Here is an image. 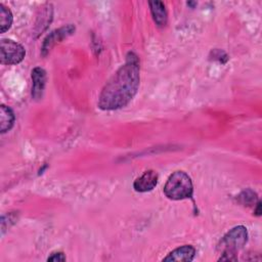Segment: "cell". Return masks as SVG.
<instances>
[{"instance_id":"6da1fadb","label":"cell","mask_w":262,"mask_h":262,"mask_svg":"<svg viewBox=\"0 0 262 262\" xmlns=\"http://www.w3.org/2000/svg\"><path fill=\"white\" fill-rule=\"evenodd\" d=\"M139 83V60L134 52H129L125 63L102 88L98 97V107L103 111H114L126 106L137 93Z\"/></svg>"},{"instance_id":"52a82bcc","label":"cell","mask_w":262,"mask_h":262,"mask_svg":"<svg viewBox=\"0 0 262 262\" xmlns=\"http://www.w3.org/2000/svg\"><path fill=\"white\" fill-rule=\"evenodd\" d=\"M32 97L36 100L40 99L43 95V91L46 84V72L40 67H36L32 71Z\"/></svg>"},{"instance_id":"5b68a950","label":"cell","mask_w":262,"mask_h":262,"mask_svg":"<svg viewBox=\"0 0 262 262\" xmlns=\"http://www.w3.org/2000/svg\"><path fill=\"white\" fill-rule=\"evenodd\" d=\"M75 27L73 25H68L66 27L59 28L58 30H55L51 32L44 40L43 46H42V54L46 55L50 49L59 41H61L63 38L68 37L72 33H74Z\"/></svg>"},{"instance_id":"9c48e42d","label":"cell","mask_w":262,"mask_h":262,"mask_svg":"<svg viewBox=\"0 0 262 262\" xmlns=\"http://www.w3.org/2000/svg\"><path fill=\"white\" fill-rule=\"evenodd\" d=\"M148 5H149L150 12L155 23L159 27H164L167 24V19H168L167 10L165 8L164 3L161 1H150L148 2Z\"/></svg>"},{"instance_id":"7a4b0ae2","label":"cell","mask_w":262,"mask_h":262,"mask_svg":"<svg viewBox=\"0 0 262 262\" xmlns=\"http://www.w3.org/2000/svg\"><path fill=\"white\" fill-rule=\"evenodd\" d=\"M248 241L247 228L243 225H238L230 229L221 239L219 248L222 251V255L219 261H235L236 252H238Z\"/></svg>"},{"instance_id":"5bb4252c","label":"cell","mask_w":262,"mask_h":262,"mask_svg":"<svg viewBox=\"0 0 262 262\" xmlns=\"http://www.w3.org/2000/svg\"><path fill=\"white\" fill-rule=\"evenodd\" d=\"M257 207H256V210H255V213H256V215H260L261 214V202H259L258 201V203H257V205H256Z\"/></svg>"},{"instance_id":"7c38bea8","label":"cell","mask_w":262,"mask_h":262,"mask_svg":"<svg viewBox=\"0 0 262 262\" xmlns=\"http://www.w3.org/2000/svg\"><path fill=\"white\" fill-rule=\"evenodd\" d=\"M237 200L244 206H253L257 202V194L252 189H246L237 196Z\"/></svg>"},{"instance_id":"8fae6325","label":"cell","mask_w":262,"mask_h":262,"mask_svg":"<svg viewBox=\"0 0 262 262\" xmlns=\"http://www.w3.org/2000/svg\"><path fill=\"white\" fill-rule=\"evenodd\" d=\"M13 16L9 8L0 4V32L5 33L12 25Z\"/></svg>"},{"instance_id":"30bf717a","label":"cell","mask_w":262,"mask_h":262,"mask_svg":"<svg viewBox=\"0 0 262 262\" xmlns=\"http://www.w3.org/2000/svg\"><path fill=\"white\" fill-rule=\"evenodd\" d=\"M14 114L12 110L4 104L0 106V131L1 133H5L9 131L14 124Z\"/></svg>"},{"instance_id":"ba28073f","label":"cell","mask_w":262,"mask_h":262,"mask_svg":"<svg viewBox=\"0 0 262 262\" xmlns=\"http://www.w3.org/2000/svg\"><path fill=\"white\" fill-rule=\"evenodd\" d=\"M195 255V249L190 245H184L170 252L163 261H192Z\"/></svg>"},{"instance_id":"3957f363","label":"cell","mask_w":262,"mask_h":262,"mask_svg":"<svg viewBox=\"0 0 262 262\" xmlns=\"http://www.w3.org/2000/svg\"><path fill=\"white\" fill-rule=\"evenodd\" d=\"M164 193L168 199L174 201L191 198L193 185L190 177L183 171L172 173L164 186Z\"/></svg>"},{"instance_id":"4fadbf2b","label":"cell","mask_w":262,"mask_h":262,"mask_svg":"<svg viewBox=\"0 0 262 262\" xmlns=\"http://www.w3.org/2000/svg\"><path fill=\"white\" fill-rule=\"evenodd\" d=\"M47 261H53V262H59V261H66V256L62 252H56L52 253L48 258Z\"/></svg>"},{"instance_id":"277c9868","label":"cell","mask_w":262,"mask_h":262,"mask_svg":"<svg viewBox=\"0 0 262 262\" xmlns=\"http://www.w3.org/2000/svg\"><path fill=\"white\" fill-rule=\"evenodd\" d=\"M26 55L25 48L10 39H2L0 42V59L2 64H17Z\"/></svg>"},{"instance_id":"8992f818","label":"cell","mask_w":262,"mask_h":262,"mask_svg":"<svg viewBox=\"0 0 262 262\" xmlns=\"http://www.w3.org/2000/svg\"><path fill=\"white\" fill-rule=\"evenodd\" d=\"M158 173L154 170H148L144 172L140 177H138L134 183L133 187L138 192L150 191L155 188L158 183Z\"/></svg>"}]
</instances>
